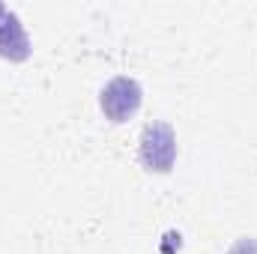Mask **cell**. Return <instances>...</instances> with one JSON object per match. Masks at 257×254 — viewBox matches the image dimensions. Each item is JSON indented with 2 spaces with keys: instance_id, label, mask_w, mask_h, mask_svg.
<instances>
[{
  "instance_id": "1",
  "label": "cell",
  "mask_w": 257,
  "mask_h": 254,
  "mask_svg": "<svg viewBox=\"0 0 257 254\" xmlns=\"http://www.w3.org/2000/svg\"><path fill=\"white\" fill-rule=\"evenodd\" d=\"M141 102H144V87L132 75L111 78L99 93V108L111 123H126L128 117H135Z\"/></svg>"
},
{
  "instance_id": "2",
  "label": "cell",
  "mask_w": 257,
  "mask_h": 254,
  "mask_svg": "<svg viewBox=\"0 0 257 254\" xmlns=\"http://www.w3.org/2000/svg\"><path fill=\"white\" fill-rule=\"evenodd\" d=\"M177 162V135L168 123H150L141 132V165L156 174H168Z\"/></svg>"
},
{
  "instance_id": "3",
  "label": "cell",
  "mask_w": 257,
  "mask_h": 254,
  "mask_svg": "<svg viewBox=\"0 0 257 254\" xmlns=\"http://www.w3.org/2000/svg\"><path fill=\"white\" fill-rule=\"evenodd\" d=\"M0 57L12 63H21L30 57V36L15 12H6L0 21Z\"/></svg>"
},
{
  "instance_id": "4",
  "label": "cell",
  "mask_w": 257,
  "mask_h": 254,
  "mask_svg": "<svg viewBox=\"0 0 257 254\" xmlns=\"http://www.w3.org/2000/svg\"><path fill=\"white\" fill-rule=\"evenodd\" d=\"M227 254H257V239H248V236H242L233 248Z\"/></svg>"
},
{
  "instance_id": "5",
  "label": "cell",
  "mask_w": 257,
  "mask_h": 254,
  "mask_svg": "<svg viewBox=\"0 0 257 254\" xmlns=\"http://www.w3.org/2000/svg\"><path fill=\"white\" fill-rule=\"evenodd\" d=\"M6 12H9V9H6V6L0 3V21H3V15H6Z\"/></svg>"
}]
</instances>
